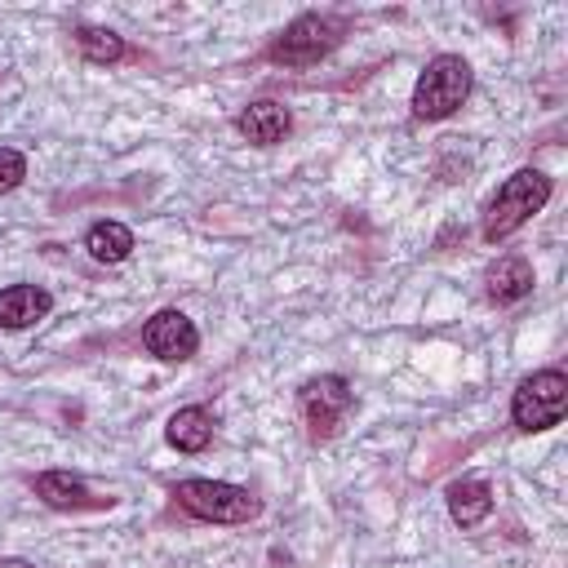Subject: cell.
Wrapping results in <instances>:
<instances>
[{
    "instance_id": "obj_2",
    "label": "cell",
    "mask_w": 568,
    "mask_h": 568,
    "mask_svg": "<svg viewBox=\"0 0 568 568\" xmlns=\"http://www.w3.org/2000/svg\"><path fill=\"white\" fill-rule=\"evenodd\" d=\"M470 93V67L457 53H439L426 62V71L413 84V115L417 120H444L453 115Z\"/></svg>"
},
{
    "instance_id": "obj_14",
    "label": "cell",
    "mask_w": 568,
    "mask_h": 568,
    "mask_svg": "<svg viewBox=\"0 0 568 568\" xmlns=\"http://www.w3.org/2000/svg\"><path fill=\"white\" fill-rule=\"evenodd\" d=\"M84 248L93 262H124L133 253V231L124 222H93L84 235Z\"/></svg>"
},
{
    "instance_id": "obj_16",
    "label": "cell",
    "mask_w": 568,
    "mask_h": 568,
    "mask_svg": "<svg viewBox=\"0 0 568 568\" xmlns=\"http://www.w3.org/2000/svg\"><path fill=\"white\" fill-rule=\"evenodd\" d=\"M22 178H27V160H22V151L0 146V195H4V191H13Z\"/></svg>"
},
{
    "instance_id": "obj_3",
    "label": "cell",
    "mask_w": 568,
    "mask_h": 568,
    "mask_svg": "<svg viewBox=\"0 0 568 568\" xmlns=\"http://www.w3.org/2000/svg\"><path fill=\"white\" fill-rule=\"evenodd\" d=\"M342 40V22L337 18H324V13H302L293 18L266 49L271 62H284V67H315L324 53H333Z\"/></svg>"
},
{
    "instance_id": "obj_10",
    "label": "cell",
    "mask_w": 568,
    "mask_h": 568,
    "mask_svg": "<svg viewBox=\"0 0 568 568\" xmlns=\"http://www.w3.org/2000/svg\"><path fill=\"white\" fill-rule=\"evenodd\" d=\"M484 284H488V297L493 302H501V306L506 302H519V297L532 293V266H528V257H501V262L488 266Z\"/></svg>"
},
{
    "instance_id": "obj_5",
    "label": "cell",
    "mask_w": 568,
    "mask_h": 568,
    "mask_svg": "<svg viewBox=\"0 0 568 568\" xmlns=\"http://www.w3.org/2000/svg\"><path fill=\"white\" fill-rule=\"evenodd\" d=\"M173 497H178L191 515L213 519V524H244V519H253V515L262 510L248 488L222 484V479H182V484L173 488Z\"/></svg>"
},
{
    "instance_id": "obj_9",
    "label": "cell",
    "mask_w": 568,
    "mask_h": 568,
    "mask_svg": "<svg viewBox=\"0 0 568 568\" xmlns=\"http://www.w3.org/2000/svg\"><path fill=\"white\" fill-rule=\"evenodd\" d=\"M235 129H240L248 142H257V146H271V142H280V138L293 129V120H288V111H284L280 102H271V98H257V102H248V106L235 115Z\"/></svg>"
},
{
    "instance_id": "obj_12",
    "label": "cell",
    "mask_w": 568,
    "mask_h": 568,
    "mask_svg": "<svg viewBox=\"0 0 568 568\" xmlns=\"http://www.w3.org/2000/svg\"><path fill=\"white\" fill-rule=\"evenodd\" d=\"M488 510H493V488H488V479H457V484L448 488V515H453L462 528L484 524Z\"/></svg>"
},
{
    "instance_id": "obj_6",
    "label": "cell",
    "mask_w": 568,
    "mask_h": 568,
    "mask_svg": "<svg viewBox=\"0 0 568 568\" xmlns=\"http://www.w3.org/2000/svg\"><path fill=\"white\" fill-rule=\"evenodd\" d=\"M351 404H355V390H351V386H346V377H337V373L311 377V382L297 390L302 422L311 426V435H315V439H328V435L342 426V417L351 413Z\"/></svg>"
},
{
    "instance_id": "obj_11",
    "label": "cell",
    "mask_w": 568,
    "mask_h": 568,
    "mask_svg": "<svg viewBox=\"0 0 568 568\" xmlns=\"http://www.w3.org/2000/svg\"><path fill=\"white\" fill-rule=\"evenodd\" d=\"M169 444L178 448V453H204L209 448V439H213V413L209 408H200V404H191V408H178L173 417H169Z\"/></svg>"
},
{
    "instance_id": "obj_1",
    "label": "cell",
    "mask_w": 568,
    "mask_h": 568,
    "mask_svg": "<svg viewBox=\"0 0 568 568\" xmlns=\"http://www.w3.org/2000/svg\"><path fill=\"white\" fill-rule=\"evenodd\" d=\"M546 200H550V178H546L541 169H519V173H510V178L497 186V195H493V204H488V213H484V240L497 244V240L515 235Z\"/></svg>"
},
{
    "instance_id": "obj_13",
    "label": "cell",
    "mask_w": 568,
    "mask_h": 568,
    "mask_svg": "<svg viewBox=\"0 0 568 568\" xmlns=\"http://www.w3.org/2000/svg\"><path fill=\"white\" fill-rule=\"evenodd\" d=\"M36 493H40L49 506H58V510H71V506H93L89 484H84L80 475H71V470H44V475H36Z\"/></svg>"
},
{
    "instance_id": "obj_4",
    "label": "cell",
    "mask_w": 568,
    "mask_h": 568,
    "mask_svg": "<svg viewBox=\"0 0 568 568\" xmlns=\"http://www.w3.org/2000/svg\"><path fill=\"white\" fill-rule=\"evenodd\" d=\"M564 408H568V377L559 368H541L524 377L510 399V417L519 430H550L564 422Z\"/></svg>"
},
{
    "instance_id": "obj_8",
    "label": "cell",
    "mask_w": 568,
    "mask_h": 568,
    "mask_svg": "<svg viewBox=\"0 0 568 568\" xmlns=\"http://www.w3.org/2000/svg\"><path fill=\"white\" fill-rule=\"evenodd\" d=\"M53 306V297L40 284H9L0 288V328H31L36 320H44Z\"/></svg>"
},
{
    "instance_id": "obj_15",
    "label": "cell",
    "mask_w": 568,
    "mask_h": 568,
    "mask_svg": "<svg viewBox=\"0 0 568 568\" xmlns=\"http://www.w3.org/2000/svg\"><path fill=\"white\" fill-rule=\"evenodd\" d=\"M75 44H80V53L89 62H115V58H124V40L115 31H102V27H80L75 31Z\"/></svg>"
},
{
    "instance_id": "obj_7",
    "label": "cell",
    "mask_w": 568,
    "mask_h": 568,
    "mask_svg": "<svg viewBox=\"0 0 568 568\" xmlns=\"http://www.w3.org/2000/svg\"><path fill=\"white\" fill-rule=\"evenodd\" d=\"M142 346L155 359H191L200 346V333L182 311H155L142 328Z\"/></svg>"
}]
</instances>
